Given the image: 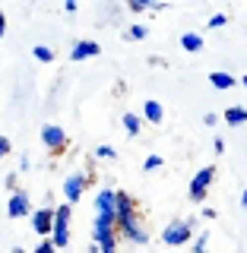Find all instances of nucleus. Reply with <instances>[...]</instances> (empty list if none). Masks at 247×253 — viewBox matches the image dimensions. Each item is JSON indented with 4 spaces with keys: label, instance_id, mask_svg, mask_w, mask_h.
<instances>
[{
    "label": "nucleus",
    "instance_id": "1",
    "mask_svg": "<svg viewBox=\"0 0 247 253\" xmlns=\"http://www.w3.org/2000/svg\"><path fill=\"white\" fill-rule=\"evenodd\" d=\"M92 237H95V247H99V250L114 253V250H117V215H105V212H95Z\"/></svg>",
    "mask_w": 247,
    "mask_h": 253
},
{
    "label": "nucleus",
    "instance_id": "2",
    "mask_svg": "<svg viewBox=\"0 0 247 253\" xmlns=\"http://www.w3.org/2000/svg\"><path fill=\"white\" fill-rule=\"evenodd\" d=\"M117 234H121L124 241H130V244H146L149 241V231L143 228V218H140L137 209L117 212Z\"/></svg>",
    "mask_w": 247,
    "mask_h": 253
},
{
    "label": "nucleus",
    "instance_id": "3",
    "mask_svg": "<svg viewBox=\"0 0 247 253\" xmlns=\"http://www.w3.org/2000/svg\"><path fill=\"white\" fill-rule=\"evenodd\" d=\"M212 177H216V168L212 165H206V168H200L194 174V180H190V187H187V196H190V203H203L206 200V193H209V184H212Z\"/></svg>",
    "mask_w": 247,
    "mask_h": 253
},
{
    "label": "nucleus",
    "instance_id": "4",
    "mask_svg": "<svg viewBox=\"0 0 247 253\" xmlns=\"http://www.w3.org/2000/svg\"><path fill=\"white\" fill-rule=\"evenodd\" d=\"M42 142H45V149L51 155H60L63 149H67V133H63V126H57V124H45L42 126Z\"/></svg>",
    "mask_w": 247,
    "mask_h": 253
},
{
    "label": "nucleus",
    "instance_id": "5",
    "mask_svg": "<svg viewBox=\"0 0 247 253\" xmlns=\"http://www.w3.org/2000/svg\"><path fill=\"white\" fill-rule=\"evenodd\" d=\"M190 234H194L190 221H171V225L162 231V241H165V244H171V247H181V244H187V241H190Z\"/></svg>",
    "mask_w": 247,
    "mask_h": 253
},
{
    "label": "nucleus",
    "instance_id": "6",
    "mask_svg": "<svg viewBox=\"0 0 247 253\" xmlns=\"http://www.w3.org/2000/svg\"><path fill=\"white\" fill-rule=\"evenodd\" d=\"M86 187H89V177L86 174H70L67 180H63V200L67 203H79L86 193Z\"/></svg>",
    "mask_w": 247,
    "mask_h": 253
},
{
    "label": "nucleus",
    "instance_id": "7",
    "mask_svg": "<svg viewBox=\"0 0 247 253\" xmlns=\"http://www.w3.org/2000/svg\"><path fill=\"white\" fill-rule=\"evenodd\" d=\"M32 231L42 237L54 231V206H42V209L32 212Z\"/></svg>",
    "mask_w": 247,
    "mask_h": 253
},
{
    "label": "nucleus",
    "instance_id": "8",
    "mask_svg": "<svg viewBox=\"0 0 247 253\" xmlns=\"http://www.w3.org/2000/svg\"><path fill=\"white\" fill-rule=\"evenodd\" d=\"M99 54H101L99 42H89V38H83V42H76L73 47H70V60H73V63L89 60V57H99Z\"/></svg>",
    "mask_w": 247,
    "mask_h": 253
},
{
    "label": "nucleus",
    "instance_id": "9",
    "mask_svg": "<svg viewBox=\"0 0 247 253\" xmlns=\"http://www.w3.org/2000/svg\"><path fill=\"white\" fill-rule=\"evenodd\" d=\"M6 215H10V218L29 215V193H26V190H13L10 203H6Z\"/></svg>",
    "mask_w": 247,
    "mask_h": 253
},
{
    "label": "nucleus",
    "instance_id": "10",
    "mask_svg": "<svg viewBox=\"0 0 247 253\" xmlns=\"http://www.w3.org/2000/svg\"><path fill=\"white\" fill-rule=\"evenodd\" d=\"M95 212H105V215H117V190H99L95 196Z\"/></svg>",
    "mask_w": 247,
    "mask_h": 253
},
{
    "label": "nucleus",
    "instance_id": "11",
    "mask_svg": "<svg viewBox=\"0 0 247 253\" xmlns=\"http://www.w3.org/2000/svg\"><path fill=\"white\" fill-rule=\"evenodd\" d=\"M143 117H146L149 124H162L165 121V108H162V101H143Z\"/></svg>",
    "mask_w": 247,
    "mask_h": 253
},
{
    "label": "nucleus",
    "instance_id": "12",
    "mask_svg": "<svg viewBox=\"0 0 247 253\" xmlns=\"http://www.w3.org/2000/svg\"><path fill=\"white\" fill-rule=\"evenodd\" d=\"M181 47H184L187 54H200L203 51V35L200 32H184V35H181Z\"/></svg>",
    "mask_w": 247,
    "mask_h": 253
},
{
    "label": "nucleus",
    "instance_id": "13",
    "mask_svg": "<svg viewBox=\"0 0 247 253\" xmlns=\"http://www.w3.org/2000/svg\"><path fill=\"white\" fill-rule=\"evenodd\" d=\"M225 124H228V126H241V124H247V108H241V105L228 108V111H225Z\"/></svg>",
    "mask_w": 247,
    "mask_h": 253
},
{
    "label": "nucleus",
    "instance_id": "14",
    "mask_svg": "<svg viewBox=\"0 0 247 253\" xmlns=\"http://www.w3.org/2000/svg\"><path fill=\"white\" fill-rule=\"evenodd\" d=\"M209 83L216 85V89H232L238 79H235V76H228L225 70H216V73H209Z\"/></svg>",
    "mask_w": 247,
    "mask_h": 253
},
{
    "label": "nucleus",
    "instance_id": "15",
    "mask_svg": "<svg viewBox=\"0 0 247 253\" xmlns=\"http://www.w3.org/2000/svg\"><path fill=\"white\" fill-rule=\"evenodd\" d=\"M124 130H127V136H140L143 117H137V114H130V111H127V114H124Z\"/></svg>",
    "mask_w": 247,
    "mask_h": 253
},
{
    "label": "nucleus",
    "instance_id": "16",
    "mask_svg": "<svg viewBox=\"0 0 247 253\" xmlns=\"http://www.w3.org/2000/svg\"><path fill=\"white\" fill-rule=\"evenodd\" d=\"M130 209H137L133 196L127 193V190H117V212H130Z\"/></svg>",
    "mask_w": 247,
    "mask_h": 253
},
{
    "label": "nucleus",
    "instance_id": "17",
    "mask_svg": "<svg viewBox=\"0 0 247 253\" xmlns=\"http://www.w3.org/2000/svg\"><path fill=\"white\" fill-rule=\"evenodd\" d=\"M32 54H35V60H42V63H51L54 60V51L48 44H35V47H32Z\"/></svg>",
    "mask_w": 247,
    "mask_h": 253
},
{
    "label": "nucleus",
    "instance_id": "18",
    "mask_svg": "<svg viewBox=\"0 0 247 253\" xmlns=\"http://www.w3.org/2000/svg\"><path fill=\"white\" fill-rule=\"evenodd\" d=\"M51 237H54V244H57V250H63L70 244V228H54Z\"/></svg>",
    "mask_w": 247,
    "mask_h": 253
},
{
    "label": "nucleus",
    "instance_id": "19",
    "mask_svg": "<svg viewBox=\"0 0 247 253\" xmlns=\"http://www.w3.org/2000/svg\"><path fill=\"white\" fill-rule=\"evenodd\" d=\"M127 38H133V42H146L149 29L146 26H130V29H127Z\"/></svg>",
    "mask_w": 247,
    "mask_h": 253
},
{
    "label": "nucleus",
    "instance_id": "20",
    "mask_svg": "<svg viewBox=\"0 0 247 253\" xmlns=\"http://www.w3.org/2000/svg\"><path fill=\"white\" fill-rule=\"evenodd\" d=\"M127 6H130L133 13H146V10L155 6V0H127Z\"/></svg>",
    "mask_w": 247,
    "mask_h": 253
},
{
    "label": "nucleus",
    "instance_id": "21",
    "mask_svg": "<svg viewBox=\"0 0 247 253\" xmlns=\"http://www.w3.org/2000/svg\"><path fill=\"white\" fill-rule=\"evenodd\" d=\"M54 250H57V244H54V237H51V234H45V237H42V244H38V250H35V253H54Z\"/></svg>",
    "mask_w": 247,
    "mask_h": 253
},
{
    "label": "nucleus",
    "instance_id": "22",
    "mask_svg": "<svg viewBox=\"0 0 247 253\" xmlns=\"http://www.w3.org/2000/svg\"><path fill=\"white\" fill-rule=\"evenodd\" d=\"M117 152H114V146H99L95 149V158H101V162H111Z\"/></svg>",
    "mask_w": 247,
    "mask_h": 253
},
{
    "label": "nucleus",
    "instance_id": "23",
    "mask_svg": "<svg viewBox=\"0 0 247 253\" xmlns=\"http://www.w3.org/2000/svg\"><path fill=\"white\" fill-rule=\"evenodd\" d=\"M162 168V155H146V162H143V171H155Z\"/></svg>",
    "mask_w": 247,
    "mask_h": 253
},
{
    "label": "nucleus",
    "instance_id": "24",
    "mask_svg": "<svg viewBox=\"0 0 247 253\" xmlns=\"http://www.w3.org/2000/svg\"><path fill=\"white\" fill-rule=\"evenodd\" d=\"M225 13H216V16H212V19H209V29H222V26H225Z\"/></svg>",
    "mask_w": 247,
    "mask_h": 253
},
{
    "label": "nucleus",
    "instance_id": "25",
    "mask_svg": "<svg viewBox=\"0 0 247 253\" xmlns=\"http://www.w3.org/2000/svg\"><path fill=\"white\" fill-rule=\"evenodd\" d=\"M10 139H6V136H0V158H6V155H10Z\"/></svg>",
    "mask_w": 247,
    "mask_h": 253
},
{
    "label": "nucleus",
    "instance_id": "26",
    "mask_svg": "<svg viewBox=\"0 0 247 253\" xmlns=\"http://www.w3.org/2000/svg\"><path fill=\"white\" fill-rule=\"evenodd\" d=\"M212 152H216V155H222V152H225V139H222V136H216V139H212Z\"/></svg>",
    "mask_w": 247,
    "mask_h": 253
},
{
    "label": "nucleus",
    "instance_id": "27",
    "mask_svg": "<svg viewBox=\"0 0 247 253\" xmlns=\"http://www.w3.org/2000/svg\"><path fill=\"white\" fill-rule=\"evenodd\" d=\"M203 124H206V126H216V124H219V114H212V111H209V114L203 117Z\"/></svg>",
    "mask_w": 247,
    "mask_h": 253
},
{
    "label": "nucleus",
    "instance_id": "28",
    "mask_svg": "<svg viewBox=\"0 0 247 253\" xmlns=\"http://www.w3.org/2000/svg\"><path fill=\"white\" fill-rule=\"evenodd\" d=\"M76 6H79V0H63V10L67 13H76Z\"/></svg>",
    "mask_w": 247,
    "mask_h": 253
},
{
    "label": "nucleus",
    "instance_id": "29",
    "mask_svg": "<svg viewBox=\"0 0 247 253\" xmlns=\"http://www.w3.org/2000/svg\"><path fill=\"white\" fill-rule=\"evenodd\" d=\"M194 250H197V253H203V250H206V234H200V241L194 244Z\"/></svg>",
    "mask_w": 247,
    "mask_h": 253
},
{
    "label": "nucleus",
    "instance_id": "30",
    "mask_svg": "<svg viewBox=\"0 0 247 253\" xmlns=\"http://www.w3.org/2000/svg\"><path fill=\"white\" fill-rule=\"evenodd\" d=\"M6 35V16H3V10H0V38Z\"/></svg>",
    "mask_w": 247,
    "mask_h": 253
},
{
    "label": "nucleus",
    "instance_id": "31",
    "mask_svg": "<svg viewBox=\"0 0 247 253\" xmlns=\"http://www.w3.org/2000/svg\"><path fill=\"white\" fill-rule=\"evenodd\" d=\"M241 206H244V209H247V190H244V193H241Z\"/></svg>",
    "mask_w": 247,
    "mask_h": 253
},
{
    "label": "nucleus",
    "instance_id": "32",
    "mask_svg": "<svg viewBox=\"0 0 247 253\" xmlns=\"http://www.w3.org/2000/svg\"><path fill=\"white\" fill-rule=\"evenodd\" d=\"M238 83H241V85H244V89H247V76H241V79H238Z\"/></svg>",
    "mask_w": 247,
    "mask_h": 253
}]
</instances>
